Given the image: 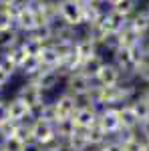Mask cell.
Here are the masks:
<instances>
[{
	"label": "cell",
	"instance_id": "cell-1",
	"mask_svg": "<svg viewBox=\"0 0 149 151\" xmlns=\"http://www.w3.org/2000/svg\"><path fill=\"white\" fill-rule=\"evenodd\" d=\"M93 89H95V81L85 77L81 70H75V73L67 75L65 81H63V91L75 95L79 101H91Z\"/></svg>",
	"mask_w": 149,
	"mask_h": 151
},
{
	"label": "cell",
	"instance_id": "cell-2",
	"mask_svg": "<svg viewBox=\"0 0 149 151\" xmlns=\"http://www.w3.org/2000/svg\"><path fill=\"white\" fill-rule=\"evenodd\" d=\"M58 20L73 28L85 26V4L79 0H58Z\"/></svg>",
	"mask_w": 149,
	"mask_h": 151
},
{
	"label": "cell",
	"instance_id": "cell-3",
	"mask_svg": "<svg viewBox=\"0 0 149 151\" xmlns=\"http://www.w3.org/2000/svg\"><path fill=\"white\" fill-rule=\"evenodd\" d=\"M30 81L35 83L36 87L42 91L45 95L48 93H55L58 91L60 87H63V81H65V77H63V73L58 69H42L38 75H36L35 79H30Z\"/></svg>",
	"mask_w": 149,
	"mask_h": 151
},
{
	"label": "cell",
	"instance_id": "cell-4",
	"mask_svg": "<svg viewBox=\"0 0 149 151\" xmlns=\"http://www.w3.org/2000/svg\"><path fill=\"white\" fill-rule=\"evenodd\" d=\"M97 127L103 131L107 137H113L121 131V119H119V109L117 107H103L99 109L97 117Z\"/></svg>",
	"mask_w": 149,
	"mask_h": 151
},
{
	"label": "cell",
	"instance_id": "cell-5",
	"mask_svg": "<svg viewBox=\"0 0 149 151\" xmlns=\"http://www.w3.org/2000/svg\"><path fill=\"white\" fill-rule=\"evenodd\" d=\"M16 97H18V99H22V101L28 105L35 113L46 103V101H48V99H46V95L42 93V91H40L32 81H24L22 85H20V89L16 91Z\"/></svg>",
	"mask_w": 149,
	"mask_h": 151
},
{
	"label": "cell",
	"instance_id": "cell-6",
	"mask_svg": "<svg viewBox=\"0 0 149 151\" xmlns=\"http://www.w3.org/2000/svg\"><path fill=\"white\" fill-rule=\"evenodd\" d=\"M97 117H99V107L91 101H81L79 109L75 111V115H73V121H75V125L77 129H91L97 125Z\"/></svg>",
	"mask_w": 149,
	"mask_h": 151
},
{
	"label": "cell",
	"instance_id": "cell-7",
	"mask_svg": "<svg viewBox=\"0 0 149 151\" xmlns=\"http://www.w3.org/2000/svg\"><path fill=\"white\" fill-rule=\"evenodd\" d=\"M123 79H125V75L121 73V69L107 58L103 69L99 70V75L95 77V85L97 87H117V85L123 83Z\"/></svg>",
	"mask_w": 149,
	"mask_h": 151
},
{
	"label": "cell",
	"instance_id": "cell-8",
	"mask_svg": "<svg viewBox=\"0 0 149 151\" xmlns=\"http://www.w3.org/2000/svg\"><path fill=\"white\" fill-rule=\"evenodd\" d=\"M6 107H8V117L12 123H28L35 119V111L16 95L12 99H6Z\"/></svg>",
	"mask_w": 149,
	"mask_h": 151
},
{
	"label": "cell",
	"instance_id": "cell-9",
	"mask_svg": "<svg viewBox=\"0 0 149 151\" xmlns=\"http://www.w3.org/2000/svg\"><path fill=\"white\" fill-rule=\"evenodd\" d=\"M53 103H55V109H57L58 119H73L75 111L79 109L81 101L75 97V95L67 93V91H60V93L53 99Z\"/></svg>",
	"mask_w": 149,
	"mask_h": 151
},
{
	"label": "cell",
	"instance_id": "cell-10",
	"mask_svg": "<svg viewBox=\"0 0 149 151\" xmlns=\"http://www.w3.org/2000/svg\"><path fill=\"white\" fill-rule=\"evenodd\" d=\"M127 22H129V18H125V16L119 14V12H115L113 8H109V10L101 16V20H99L97 24L103 28L107 35H119V32L127 26Z\"/></svg>",
	"mask_w": 149,
	"mask_h": 151
},
{
	"label": "cell",
	"instance_id": "cell-11",
	"mask_svg": "<svg viewBox=\"0 0 149 151\" xmlns=\"http://www.w3.org/2000/svg\"><path fill=\"white\" fill-rule=\"evenodd\" d=\"M30 125H32V135H35L36 145H42V143H46V141H50V139L57 137L55 123H50V121H46V119L35 117Z\"/></svg>",
	"mask_w": 149,
	"mask_h": 151
},
{
	"label": "cell",
	"instance_id": "cell-12",
	"mask_svg": "<svg viewBox=\"0 0 149 151\" xmlns=\"http://www.w3.org/2000/svg\"><path fill=\"white\" fill-rule=\"evenodd\" d=\"M117 109H119L121 129H125V131H137L139 125H141V121H139V117H137V113H135V109H133L131 101H129V103L119 105Z\"/></svg>",
	"mask_w": 149,
	"mask_h": 151
},
{
	"label": "cell",
	"instance_id": "cell-13",
	"mask_svg": "<svg viewBox=\"0 0 149 151\" xmlns=\"http://www.w3.org/2000/svg\"><path fill=\"white\" fill-rule=\"evenodd\" d=\"M75 52H77V57H79L81 60H87V58H91L93 55H97V52H101V50H99V45H97L93 38H89L87 35L79 32L77 40H75Z\"/></svg>",
	"mask_w": 149,
	"mask_h": 151
},
{
	"label": "cell",
	"instance_id": "cell-14",
	"mask_svg": "<svg viewBox=\"0 0 149 151\" xmlns=\"http://www.w3.org/2000/svg\"><path fill=\"white\" fill-rule=\"evenodd\" d=\"M50 26H53V42H75L79 36V28H73L60 20L53 22Z\"/></svg>",
	"mask_w": 149,
	"mask_h": 151
},
{
	"label": "cell",
	"instance_id": "cell-15",
	"mask_svg": "<svg viewBox=\"0 0 149 151\" xmlns=\"http://www.w3.org/2000/svg\"><path fill=\"white\" fill-rule=\"evenodd\" d=\"M105 63H107V57H105V55H101V52H97V55H93L91 58L83 60L79 70L85 75V77H89V79H93V81H95V77L99 75V70L103 69Z\"/></svg>",
	"mask_w": 149,
	"mask_h": 151
},
{
	"label": "cell",
	"instance_id": "cell-16",
	"mask_svg": "<svg viewBox=\"0 0 149 151\" xmlns=\"http://www.w3.org/2000/svg\"><path fill=\"white\" fill-rule=\"evenodd\" d=\"M129 26H131L135 32H139L143 38L149 36V12L145 10V6L139 8V10L129 18Z\"/></svg>",
	"mask_w": 149,
	"mask_h": 151
},
{
	"label": "cell",
	"instance_id": "cell-17",
	"mask_svg": "<svg viewBox=\"0 0 149 151\" xmlns=\"http://www.w3.org/2000/svg\"><path fill=\"white\" fill-rule=\"evenodd\" d=\"M65 149L67 151H93L85 129H77V133L65 141Z\"/></svg>",
	"mask_w": 149,
	"mask_h": 151
},
{
	"label": "cell",
	"instance_id": "cell-18",
	"mask_svg": "<svg viewBox=\"0 0 149 151\" xmlns=\"http://www.w3.org/2000/svg\"><path fill=\"white\" fill-rule=\"evenodd\" d=\"M40 63H42V69H58L60 67V55H58L57 47L50 42V45H46L42 48V52H40Z\"/></svg>",
	"mask_w": 149,
	"mask_h": 151
},
{
	"label": "cell",
	"instance_id": "cell-19",
	"mask_svg": "<svg viewBox=\"0 0 149 151\" xmlns=\"http://www.w3.org/2000/svg\"><path fill=\"white\" fill-rule=\"evenodd\" d=\"M40 70H42V63H40V58H38V57H26V60L18 67V73L24 77V81L35 79Z\"/></svg>",
	"mask_w": 149,
	"mask_h": 151
},
{
	"label": "cell",
	"instance_id": "cell-20",
	"mask_svg": "<svg viewBox=\"0 0 149 151\" xmlns=\"http://www.w3.org/2000/svg\"><path fill=\"white\" fill-rule=\"evenodd\" d=\"M117 38H119V45H121V47H141V45H143V36L139 35V32H135V30L129 26V22H127V26L117 35Z\"/></svg>",
	"mask_w": 149,
	"mask_h": 151
},
{
	"label": "cell",
	"instance_id": "cell-21",
	"mask_svg": "<svg viewBox=\"0 0 149 151\" xmlns=\"http://www.w3.org/2000/svg\"><path fill=\"white\" fill-rule=\"evenodd\" d=\"M111 8H113L115 12H119V14H123L125 18H131V16L141 8V2H139V0H119V2H115Z\"/></svg>",
	"mask_w": 149,
	"mask_h": 151
},
{
	"label": "cell",
	"instance_id": "cell-22",
	"mask_svg": "<svg viewBox=\"0 0 149 151\" xmlns=\"http://www.w3.org/2000/svg\"><path fill=\"white\" fill-rule=\"evenodd\" d=\"M55 131H57V137L67 141L69 137H73L77 133V125H75L73 119H58L57 123H55Z\"/></svg>",
	"mask_w": 149,
	"mask_h": 151
},
{
	"label": "cell",
	"instance_id": "cell-23",
	"mask_svg": "<svg viewBox=\"0 0 149 151\" xmlns=\"http://www.w3.org/2000/svg\"><path fill=\"white\" fill-rule=\"evenodd\" d=\"M131 105H133V109H135V113H137L139 121H141V123L147 121V119H149V99H147V97L141 95V93H137L135 97H133Z\"/></svg>",
	"mask_w": 149,
	"mask_h": 151
},
{
	"label": "cell",
	"instance_id": "cell-24",
	"mask_svg": "<svg viewBox=\"0 0 149 151\" xmlns=\"http://www.w3.org/2000/svg\"><path fill=\"white\" fill-rule=\"evenodd\" d=\"M22 47H24V50H26L28 57H40V52H42V48H45L46 45L42 42V40L35 38V36L24 35L22 36Z\"/></svg>",
	"mask_w": 149,
	"mask_h": 151
},
{
	"label": "cell",
	"instance_id": "cell-25",
	"mask_svg": "<svg viewBox=\"0 0 149 151\" xmlns=\"http://www.w3.org/2000/svg\"><path fill=\"white\" fill-rule=\"evenodd\" d=\"M0 143H2V147H4L6 151H30V147H28L20 137H16V135L6 137V139H2Z\"/></svg>",
	"mask_w": 149,
	"mask_h": 151
},
{
	"label": "cell",
	"instance_id": "cell-26",
	"mask_svg": "<svg viewBox=\"0 0 149 151\" xmlns=\"http://www.w3.org/2000/svg\"><path fill=\"white\" fill-rule=\"evenodd\" d=\"M0 69L6 70L10 77H14V75L18 73V67H16V65H14V63H12V60L6 57V55H2V52H0Z\"/></svg>",
	"mask_w": 149,
	"mask_h": 151
},
{
	"label": "cell",
	"instance_id": "cell-27",
	"mask_svg": "<svg viewBox=\"0 0 149 151\" xmlns=\"http://www.w3.org/2000/svg\"><path fill=\"white\" fill-rule=\"evenodd\" d=\"M95 151H123V147H121V143L115 139V137H109L101 147H97Z\"/></svg>",
	"mask_w": 149,
	"mask_h": 151
},
{
	"label": "cell",
	"instance_id": "cell-28",
	"mask_svg": "<svg viewBox=\"0 0 149 151\" xmlns=\"http://www.w3.org/2000/svg\"><path fill=\"white\" fill-rule=\"evenodd\" d=\"M6 121H10V117H8V107H6V101H4V99H0V125L6 123Z\"/></svg>",
	"mask_w": 149,
	"mask_h": 151
},
{
	"label": "cell",
	"instance_id": "cell-29",
	"mask_svg": "<svg viewBox=\"0 0 149 151\" xmlns=\"http://www.w3.org/2000/svg\"><path fill=\"white\" fill-rule=\"evenodd\" d=\"M10 75H8V73H6V70H2L0 69V85H2V87H6V85H8V83H10Z\"/></svg>",
	"mask_w": 149,
	"mask_h": 151
},
{
	"label": "cell",
	"instance_id": "cell-30",
	"mask_svg": "<svg viewBox=\"0 0 149 151\" xmlns=\"http://www.w3.org/2000/svg\"><path fill=\"white\" fill-rule=\"evenodd\" d=\"M16 2H18V0H0V8H10Z\"/></svg>",
	"mask_w": 149,
	"mask_h": 151
},
{
	"label": "cell",
	"instance_id": "cell-31",
	"mask_svg": "<svg viewBox=\"0 0 149 151\" xmlns=\"http://www.w3.org/2000/svg\"><path fill=\"white\" fill-rule=\"evenodd\" d=\"M2 91H4V87H2V85H0V95H2Z\"/></svg>",
	"mask_w": 149,
	"mask_h": 151
},
{
	"label": "cell",
	"instance_id": "cell-32",
	"mask_svg": "<svg viewBox=\"0 0 149 151\" xmlns=\"http://www.w3.org/2000/svg\"><path fill=\"white\" fill-rule=\"evenodd\" d=\"M0 151H6V149H4V147H2V143H0Z\"/></svg>",
	"mask_w": 149,
	"mask_h": 151
},
{
	"label": "cell",
	"instance_id": "cell-33",
	"mask_svg": "<svg viewBox=\"0 0 149 151\" xmlns=\"http://www.w3.org/2000/svg\"><path fill=\"white\" fill-rule=\"evenodd\" d=\"M139 2H141V0H139Z\"/></svg>",
	"mask_w": 149,
	"mask_h": 151
}]
</instances>
